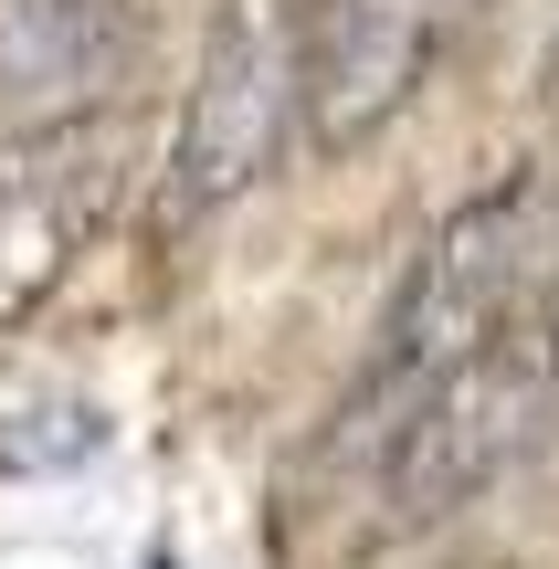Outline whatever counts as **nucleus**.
<instances>
[{
	"mask_svg": "<svg viewBox=\"0 0 559 569\" xmlns=\"http://www.w3.org/2000/svg\"><path fill=\"white\" fill-rule=\"evenodd\" d=\"M559 284V232H549V190L539 180H497L412 253L391 317H380V348L349 390V432L370 422V443H391L401 411L443 380L455 359H476L528 296Z\"/></svg>",
	"mask_w": 559,
	"mask_h": 569,
	"instance_id": "1",
	"label": "nucleus"
},
{
	"mask_svg": "<svg viewBox=\"0 0 559 569\" xmlns=\"http://www.w3.org/2000/svg\"><path fill=\"white\" fill-rule=\"evenodd\" d=\"M559 432V284L528 296L476 359H455L401 432L380 443V486H391V517H455L497 486L507 465H528Z\"/></svg>",
	"mask_w": 559,
	"mask_h": 569,
	"instance_id": "2",
	"label": "nucleus"
},
{
	"mask_svg": "<svg viewBox=\"0 0 559 569\" xmlns=\"http://www.w3.org/2000/svg\"><path fill=\"white\" fill-rule=\"evenodd\" d=\"M307 117V0H232L201 42V84L180 106V148H169V211L243 201L274 169L286 127Z\"/></svg>",
	"mask_w": 559,
	"mask_h": 569,
	"instance_id": "3",
	"label": "nucleus"
},
{
	"mask_svg": "<svg viewBox=\"0 0 559 569\" xmlns=\"http://www.w3.org/2000/svg\"><path fill=\"white\" fill-rule=\"evenodd\" d=\"M127 190V117H42L0 148V327H21Z\"/></svg>",
	"mask_w": 559,
	"mask_h": 569,
	"instance_id": "4",
	"label": "nucleus"
},
{
	"mask_svg": "<svg viewBox=\"0 0 559 569\" xmlns=\"http://www.w3.org/2000/svg\"><path fill=\"white\" fill-rule=\"evenodd\" d=\"M465 0H307V148L349 159L433 74Z\"/></svg>",
	"mask_w": 559,
	"mask_h": 569,
	"instance_id": "5",
	"label": "nucleus"
},
{
	"mask_svg": "<svg viewBox=\"0 0 559 569\" xmlns=\"http://www.w3.org/2000/svg\"><path fill=\"white\" fill-rule=\"evenodd\" d=\"M127 63L117 0H0V96H96Z\"/></svg>",
	"mask_w": 559,
	"mask_h": 569,
	"instance_id": "6",
	"label": "nucleus"
},
{
	"mask_svg": "<svg viewBox=\"0 0 559 569\" xmlns=\"http://www.w3.org/2000/svg\"><path fill=\"white\" fill-rule=\"evenodd\" d=\"M549 106H559V53H549Z\"/></svg>",
	"mask_w": 559,
	"mask_h": 569,
	"instance_id": "7",
	"label": "nucleus"
}]
</instances>
